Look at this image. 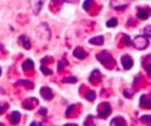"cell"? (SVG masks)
<instances>
[{
  "instance_id": "cell-1",
  "label": "cell",
  "mask_w": 151,
  "mask_h": 126,
  "mask_svg": "<svg viewBox=\"0 0 151 126\" xmlns=\"http://www.w3.org/2000/svg\"><path fill=\"white\" fill-rule=\"evenodd\" d=\"M35 34L38 38H40L44 41H48L51 39V29L46 22H41L35 28Z\"/></svg>"
},
{
  "instance_id": "cell-2",
  "label": "cell",
  "mask_w": 151,
  "mask_h": 126,
  "mask_svg": "<svg viewBox=\"0 0 151 126\" xmlns=\"http://www.w3.org/2000/svg\"><path fill=\"white\" fill-rule=\"evenodd\" d=\"M131 44H133V46H134L137 49H144V48H146L147 45H149V39H147L145 35H137V37L133 39V41H132Z\"/></svg>"
},
{
  "instance_id": "cell-3",
  "label": "cell",
  "mask_w": 151,
  "mask_h": 126,
  "mask_svg": "<svg viewBox=\"0 0 151 126\" xmlns=\"http://www.w3.org/2000/svg\"><path fill=\"white\" fill-rule=\"evenodd\" d=\"M112 4V7L114 8V9H123V8H125L127 5H129V1H118V2H111Z\"/></svg>"
},
{
  "instance_id": "cell-4",
  "label": "cell",
  "mask_w": 151,
  "mask_h": 126,
  "mask_svg": "<svg viewBox=\"0 0 151 126\" xmlns=\"http://www.w3.org/2000/svg\"><path fill=\"white\" fill-rule=\"evenodd\" d=\"M132 60L130 59V58H127V57H123L122 58V65H123V67L125 68V69H129L131 66H132Z\"/></svg>"
},
{
  "instance_id": "cell-5",
  "label": "cell",
  "mask_w": 151,
  "mask_h": 126,
  "mask_svg": "<svg viewBox=\"0 0 151 126\" xmlns=\"http://www.w3.org/2000/svg\"><path fill=\"white\" fill-rule=\"evenodd\" d=\"M73 55H74V57H77V58H79V59H83V58H85V57L87 55V53H86L85 51H83L80 47H78V48H76V49H74Z\"/></svg>"
},
{
  "instance_id": "cell-6",
  "label": "cell",
  "mask_w": 151,
  "mask_h": 126,
  "mask_svg": "<svg viewBox=\"0 0 151 126\" xmlns=\"http://www.w3.org/2000/svg\"><path fill=\"white\" fill-rule=\"evenodd\" d=\"M103 41H104V38H103L101 35H99V37H97V38H91V39H90V42H91V44H94V45H101Z\"/></svg>"
},
{
  "instance_id": "cell-7",
  "label": "cell",
  "mask_w": 151,
  "mask_h": 126,
  "mask_svg": "<svg viewBox=\"0 0 151 126\" xmlns=\"http://www.w3.org/2000/svg\"><path fill=\"white\" fill-rule=\"evenodd\" d=\"M41 94L45 97V99H51V97H52V92H51V89H50V88H46V87H42V89H41Z\"/></svg>"
},
{
  "instance_id": "cell-8",
  "label": "cell",
  "mask_w": 151,
  "mask_h": 126,
  "mask_svg": "<svg viewBox=\"0 0 151 126\" xmlns=\"http://www.w3.org/2000/svg\"><path fill=\"white\" fill-rule=\"evenodd\" d=\"M140 104L145 107V108H150V99L146 95H143L140 99Z\"/></svg>"
},
{
  "instance_id": "cell-9",
  "label": "cell",
  "mask_w": 151,
  "mask_h": 126,
  "mask_svg": "<svg viewBox=\"0 0 151 126\" xmlns=\"http://www.w3.org/2000/svg\"><path fill=\"white\" fill-rule=\"evenodd\" d=\"M138 18H140V19H147L149 18V11H146V9H139L138 11Z\"/></svg>"
},
{
  "instance_id": "cell-10",
  "label": "cell",
  "mask_w": 151,
  "mask_h": 126,
  "mask_svg": "<svg viewBox=\"0 0 151 126\" xmlns=\"http://www.w3.org/2000/svg\"><path fill=\"white\" fill-rule=\"evenodd\" d=\"M33 66H34V65H33V61L28 59V60H26V61L24 62L22 68H24V69H27V68H33Z\"/></svg>"
},
{
  "instance_id": "cell-11",
  "label": "cell",
  "mask_w": 151,
  "mask_h": 126,
  "mask_svg": "<svg viewBox=\"0 0 151 126\" xmlns=\"http://www.w3.org/2000/svg\"><path fill=\"white\" fill-rule=\"evenodd\" d=\"M106 26H107V27H114V26H117V19H116V18H112V19L107 20Z\"/></svg>"
},
{
  "instance_id": "cell-12",
  "label": "cell",
  "mask_w": 151,
  "mask_h": 126,
  "mask_svg": "<svg viewBox=\"0 0 151 126\" xmlns=\"http://www.w3.org/2000/svg\"><path fill=\"white\" fill-rule=\"evenodd\" d=\"M94 92L93 91H90L88 93H87V95H86V98H87V100H90V101H92L93 99H94Z\"/></svg>"
},
{
  "instance_id": "cell-13",
  "label": "cell",
  "mask_w": 151,
  "mask_h": 126,
  "mask_svg": "<svg viewBox=\"0 0 151 126\" xmlns=\"http://www.w3.org/2000/svg\"><path fill=\"white\" fill-rule=\"evenodd\" d=\"M38 5H35V7H34V13L35 14H38L39 13V9H40V7L42 6V1H39V2H37Z\"/></svg>"
},
{
  "instance_id": "cell-14",
  "label": "cell",
  "mask_w": 151,
  "mask_h": 126,
  "mask_svg": "<svg viewBox=\"0 0 151 126\" xmlns=\"http://www.w3.org/2000/svg\"><path fill=\"white\" fill-rule=\"evenodd\" d=\"M14 118H13V122H17L19 119H20V113H18V112H13V114H12Z\"/></svg>"
},
{
  "instance_id": "cell-15",
  "label": "cell",
  "mask_w": 151,
  "mask_h": 126,
  "mask_svg": "<svg viewBox=\"0 0 151 126\" xmlns=\"http://www.w3.org/2000/svg\"><path fill=\"white\" fill-rule=\"evenodd\" d=\"M21 39H24V47L25 48H29L31 47V44H29V40H27V39H25V38H21Z\"/></svg>"
},
{
  "instance_id": "cell-16",
  "label": "cell",
  "mask_w": 151,
  "mask_h": 126,
  "mask_svg": "<svg viewBox=\"0 0 151 126\" xmlns=\"http://www.w3.org/2000/svg\"><path fill=\"white\" fill-rule=\"evenodd\" d=\"M150 28H151V26H150V25H147V26H146V27H145V28H144V31H145V34H146V35H145V37H146V38H147V37H150V35H151V33H150V32H149V31H150Z\"/></svg>"
},
{
  "instance_id": "cell-17",
  "label": "cell",
  "mask_w": 151,
  "mask_h": 126,
  "mask_svg": "<svg viewBox=\"0 0 151 126\" xmlns=\"http://www.w3.org/2000/svg\"><path fill=\"white\" fill-rule=\"evenodd\" d=\"M41 71H42L44 73H47V74H52V71H48V68H46V67H44V66H41Z\"/></svg>"
},
{
  "instance_id": "cell-18",
  "label": "cell",
  "mask_w": 151,
  "mask_h": 126,
  "mask_svg": "<svg viewBox=\"0 0 151 126\" xmlns=\"http://www.w3.org/2000/svg\"><path fill=\"white\" fill-rule=\"evenodd\" d=\"M124 41H125V44H126V45H131V42H130V38H129L127 35H125V37H124Z\"/></svg>"
},
{
  "instance_id": "cell-19",
  "label": "cell",
  "mask_w": 151,
  "mask_h": 126,
  "mask_svg": "<svg viewBox=\"0 0 151 126\" xmlns=\"http://www.w3.org/2000/svg\"><path fill=\"white\" fill-rule=\"evenodd\" d=\"M0 74H1V69H0Z\"/></svg>"
}]
</instances>
